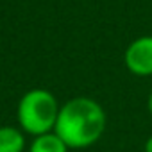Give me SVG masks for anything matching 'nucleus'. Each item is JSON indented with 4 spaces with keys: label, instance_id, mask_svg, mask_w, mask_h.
Segmentation results:
<instances>
[{
    "label": "nucleus",
    "instance_id": "nucleus-1",
    "mask_svg": "<svg viewBox=\"0 0 152 152\" xmlns=\"http://www.w3.org/2000/svg\"><path fill=\"white\" fill-rule=\"evenodd\" d=\"M106 124V111L97 100L75 97L59 107L54 132L68 148H88L102 138Z\"/></svg>",
    "mask_w": 152,
    "mask_h": 152
},
{
    "label": "nucleus",
    "instance_id": "nucleus-2",
    "mask_svg": "<svg viewBox=\"0 0 152 152\" xmlns=\"http://www.w3.org/2000/svg\"><path fill=\"white\" fill-rule=\"evenodd\" d=\"M59 104L56 97L43 88L29 90L22 95L16 107V120L25 134L39 136L52 132L59 115Z\"/></svg>",
    "mask_w": 152,
    "mask_h": 152
},
{
    "label": "nucleus",
    "instance_id": "nucleus-3",
    "mask_svg": "<svg viewBox=\"0 0 152 152\" xmlns=\"http://www.w3.org/2000/svg\"><path fill=\"white\" fill-rule=\"evenodd\" d=\"M125 66L138 77L152 75V36H141L129 43L124 54Z\"/></svg>",
    "mask_w": 152,
    "mask_h": 152
},
{
    "label": "nucleus",
    "instance_id": "nucleus-4",
    "mask_svg": "<svg viewBox=\"0 0 152 152\" xmlns=\"http://www.w3.org/2000/svg\"><path fill=\"white\" fill-rule=\"evenodd\" d=\"M25 132L20 127L4 125L0 127V152H23Z\"/></svg>",
    "mask_w": 152,
    "mask_h": 152
},
{
    "label": "nucleus",
    "instance_id": "nucleus-5",
    "mask_svg": "<svg viewBox=\"0 0 152 152\" xmlns=\"http://www.w3.org/2000/svg\"><path fill=\"white\" fill-rule=\"evenodd\" d=\"M68 150L70 148L66 147V143L54 131L34 136L29 145V152H68Z\"/></svg>",
    "mask_w": 152,
    "mask_h": 152
},
{
    "label": "nucleus",
    "instance_id": "nucleus-6",
    "mask_svg": "<svg viewBox=\"0 0 152 152\" xmlns=\"http://www.w3.org/2000/svg\"><path fill=\"white\" fill-rule=\"evenodd\" d=\"M143 150H145V152H152V136H150V138H147V141H145V147H143Z\"/></svg>",
    "mask_w": 152,
    "mask_h": 152
},
{
    "label": "nucleus",
    "instance_id": "nucleus-7",
    "mask_svg": "<svg viewBox=\"0 0 152 152\" xmlns=\"http://www.w3.org/2000/svg\"><path fill=\"white\" fill-rule=\"evenodd\" d=\"M147 106H148V111H150V115H152V91H150V95H148V102H147Z\"/></svg>",
    "mask_w": 152,
    "mask_h": 152
}]
</instances>
